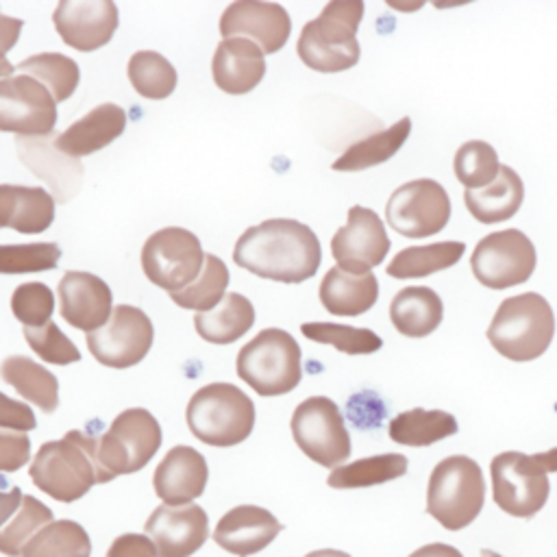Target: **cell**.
Wrapping results in <instances>:
<instances>
[{
    "label": "cell",
    "instance_id": "1",
    "mask_svg": "<svg viewBox=\"0 0 557 557\" xmlns=\"http://www.w3.org/2000/svg\"><path fill=\"white\" fill-rule=\"evenodd\" d=\"M235 265L270 281L302 283L322 261L318 235L302 222L272 218L246 228L233 248Z\"/></svg>",
    "mask_w": 557,
    "mask_h": 557
},
{
    "label": "cell",
    "instance_id": "2",
    "mask_svg": "<svg viewBox=\"0 0 557 557\" xmlns=\"http://www.w3.org/2000/svg\"><path fill=\"white\" fill-rule=\"evenodd\" d=\"M98 435L72 429L61 440L41 444L28 468L30 481L61 503H74L96 483L111 481L98 461Z\"/></svg>",
    "mask_w": 557,
    "mask_h": 557
},
{
    "label": "cell",
    "instance_id": "3",
    "mask_svg": "<svg viewBox=\"0 0 557 557\" xmlns=\"http://www.w3.org/2000/svg\"><path fill=\"white\" fill-rule=\"evenodd\" d=\"M361 0H331L320 15L300 30L296 52L315 72H344L357 65L361 48L357 28L363 17Z\"/></svg>",
    "mask_w": 557,
    "mask_h": 557
},
{
    "label": "cell",
    "instance_id": "4",
    "mask_svg": "<svg viewBox=\"0 0 557 557\" xmlns=\"http://www.w3.org/2000/svg\"><path fill=\"white\" fill-rule=\"evenodd\" d=\"M485 333L494 350L505 359L533 361L553 342L555 313L544 296L524 292L498 305Z\"/></svg>",
    "mask_w": 557,
    "mask_h": 557
},
{
    "label": "cell",
    "instance_id": "5",
    "mask_svg": "<svg viewBox=\"0 0 557 557\" xmlns=\"http://www.w3.org/2000/svg\"><path fill=\"white\" fill-rule=\"evenodd\" d=\"M485 503L481 466L466 455H450L435 463L426 485V513L444 529L459 531L474 522Z\"/></svg>",
    "mask_w": 557,
    "mask_h": 557
},
{
    "label": "cell",
    "instance_id": "6",
    "mask_svg": "<svg viewBox=\"0 0 557 557\" xmlns=\"http://www.w3.org/2000/svg\"><path fill=\"white\" fill-rule=\"evenodd\" d=\"M185 418L194 437L209 446L228 448L252 433L255 405L233 383H209L194 392Z\"/></svg>",
    "mask_w": 557,
    "mask_h": 557
},
{
    "label": "cell",
    "instance_id": "7",
    "mask_svg": "<svg viewBox=\"0 0 557 557\" xmlns=\"http://www.w3.org/2000/svg\"><path fill=\"white\" fill-rule=\"evenodd\" d=\"M237 376L259 396L292 392L300 379V346L283 329L259 331L237 355Z\"/></svg>",
    "mask_w": 557,
    "mask_h": 557
},
{
    "label": "cell",
    "instance_id": "8",
    "mask_svg": "<svg viewBox=\"0 0 557 557\" xmlns=\"http://www.w3.org/2000/svg\"><path fill=\"white\" fill-rule=\"evenodd\" d=\"M161 446L157 418L141 407L124 409L98 440V461L115 479L141 470Z\"/></svg>",
    "mask_w": 557,
    "mask_h": 557
},
{
    "label": "cell",
    "instance_id": "9",
    "mask_svg": "<svg viewBox=\"0 0 557 557\" xmlns=\"http://www.w3.org/2000/svg\"><path fill=\"white\" fill-rule=\"evenodd\" d=\"M205 255L200 239L191 231L165 226L146 239L141 248V268L150 283L174 294L200 276Z\"/></svg>",
    "mask_w": 557,
    "mask_h": 557
},
{
    "label": "cell",
    "instance_id": "10",
    "mask_svg": "<svg viewBox=\"0 0 557 557\" xmlns=\"http://www.w3.org/2000/svg\"><path fill=\"white\" fill-rule=\"evenodd\" d=\"M292 435L298 448L324 468L342 466L350 455V435L339 407L326 396L302 400L292 413Z\"/></svg>",
    "mask_w": 557,
    "mask_h": 557
},
{
    "label": "cell",
    "instance_id": "11",
    "mask_svg": "<svg viewBox=\"0 0 557 557\" xmlns=\"http://www.w3.org/2000/svg\"><path fill=\"white\" fill-rule=\"evenodd\" d=\"M494 503L513 518L535 516L548 500V472L533 455L518 450L500 453L490 463Z\"/></svg>",
    "mask_w": 557,
    "mask_h": 557
},
{
    "label": "cell",
    "instance_id": "12",
    "mask_svg": "<svg viewBox=\"0 0 557 557\" xmlns=\"http://www.w3.org/2000/svg\"><path fill=\"white\" fill-rule=\"evenodd\" d=\"M535 246L518 228H505L479 239L470 268L474 278L490 289H507L531 278L535 270Z\"/></svg>",
    "mask_w": 557,
    "mask_h": 557
},
{
    "label": "cell",
    "instance_id": "13",
    "mask_svg": "<svg viewBox=\"0 0 557 557\" xmlns=\"http://www.w3.org/2000/svg\"><path fill=\"white\" fill-rule=\"evenodd\" d=\"M387 224L411 239L440 233L450 220V198L433 178H416L396 187L385 207Z\"/></svg>",
    "mask_w": 557,
    "mask_h": 557
},
{
    "label": "cell",
    "instance_id": "14",
    "mask_svg": "<svg viewBox=\"0 0 557 557\" xmlns=\"http://www.w3.org/2000/svg\"><path fill=\"white\" fill-rule=\"evenodd\" d=\"M150 318L131 305H115L104 326L87 333V348L107 368L137 366L152 346Z\"/></svg>",
    "mask_w": 557,
    "mask_h": 557
},
{
    "label": "cell",
    "instance_id": "15",
    "mask_svg": "<svg viewBox=\"0 0 557 557\" xmlns=\"http://www.w3.org/2000/svg\"><path fill=\"white\" fill-rule=\"evenodd\" d=\"M57 122V102L33 76L0 78V131L26 137L50 135Z\"/></svg>",
    "mask_w": 557,
    "mask_h": 557
},
{
    "label": "cell",
    "instance_id": "16",
    "mask_svg": "<svg viewBox=\"0 0 557 557\" xmlns=\"http://www.w3.org/2000/svg\"><path fill=\"white\" fill-rule=\"evenodd\" d=\"M389 237L381 218L361 205L348 209L346 224L333 235L331 252L337 268L350 274H368L389 252Z\"/></svg>",
    "mask_w": 557,
    "mask_h": 557
},
{
    "label": "cell",
    "instance_id": "17",
    "mask_svg": "<svg viewBox=\"0 0 557 557\" xmlns=\"http://www.w3.org/2000/svg\"><path fill=\"white\" fill-rule=\"evenodd\" d=\"M59 37L78 52H94L111 41L120 17L111 0H61L52 13Z\"/></svg>",
    "mask_w": 557,
    "mask_h": 557
},
{
    "label": "cell",
    "instance_id": "18",
    "mask_svg": "<svg viewBox=\"0 0 557 557\" xmlns=\"http://www.w3.org/2000/svg\"><path fill=\"white\" fill-rule=\"evenodd\" d=\"M220 33L224 39L246 35L263 54L278 52L292 33L289 13L276 2L237 0L228 4L220 17Z\"/></svg>",
    "mask_w": 557,
    "mask_h": 557
},
{
    "label": "cell",
    "instance_id": "19",
    "mask_svg": "<svg viewBox=\"0 0 557 557\" xmlns=\"http://www.w3.org/2000/svg\"><path fill=\"white\" fill-rule=\"evenodd\" d=\"M159 557H191L209 537V518L200 505H161L144 522Z\"/></svg>",
    "mask_w": 557,
    "mask_h": 557
},
{
    "label": "cell",
    "instance_id": "20",
    "mask_svg": "<svg viewBox=\"0 0 557 557\" xmlns=\"http://www.w3.org/2000/svg\"><path fill=\"white\" fill-rule=\"evenodd\" d=\"M57 135H37V137H26L17 135L15 148L20 161L39 178L44 181L52 198L57 202H67L72 200L83 181V163L74 157H67L61 152L54 144Z\"/></svg>",
    "mask_w": 557,
    "mask_h": 557
},
{
    "label": "cell",
    "instance_id": "21",
    "mask_svg": "<svg viewBox=\"0 0 557 557\" xmlns=\"http://www.w3.org/2000/svg\"><path fill=\"white\" fill-rule=\"evenodd\" d=\"M61 318L78 331H96L104 326L113 311L111 287L91 272L67 270L59 281Z\"/></svg>",
    "mask_w": 557,
    "mask_h": 557
},
{
    "label": "cell",
    "instance_id": "22",
    "mask_svg": "<svg viewBox=\"0 0 557 557\" xmlns=\"http://www.w3.org/2000/svg\"><path fill=\"white\" fill-rule=\"evenodd\" d=\"M283 524L259 505H237L228 509L213 529V542L235 557H250L281 533Z\"/></svg>",
    "mask_w": 557,
    "mask_h": 557
},
{
    "label": "cell",
    "instance_id": "23",
    "mask_svg": "<svg viewBox=\"0 0 557 557\" xmlns=\"http://www.w3.org/2000/svg\"><path fill=\"white\" fill-rule=\"evenodd\" d=\"M207 479L209 468L205 457L194 446L178 444L159 461L152 485L163 505L176 507L189 505L194 498H198L207 487Z\"/></svg>",
    "mask_w": 557,
    "mask_h": 557
},
{
    "label": "cell",
    "instance_id": "24",
    "mask_svg": "<svg viewBox=\"0 0 557 557\" xmlns=\"http://www.w3.org/2000/svg\"><path fill=\"white\" fill-rule=\"evenodd\" d=\"M211 74L222 91L235 96L248 94L265 74L263 50L246 37L222 39L213 52Z\"/></svg>",
    "mask_w": 557,
    "mask_h": 557
},
{
    "label": "cell",
    "instance_id": "25",
    "mask_svg": "<svg viewBox=\"0 0 557 557\" xmlns=\"http://www.w3.org/2000/svg\"><path fill=\"white\" fill-rule=\"evenodd\" d=\"M126 128V111L120 104L102 102L54 137V144L67 157H85L117 139Z\"/></svg>",
    "mask_w": 557,
    "mask_h": 557
},
{
    "label": "cell",
    "instance_id": "26",
    "mask_svg": "<svg viewBox=\"0 0 557 557\" xmlns=\"http://www.w3.org/2000/svg\"><path fill=\"white\" fill-rule=\"evenodd\" d=\"M54 220V198L44 187L0 185V228L11 226L17 233L37 235L50 228Z\"/></svg>",
    "mask_w": 557,
    "mask_h": 557
},
{
    "label": "cell",
    "instance_id": "27",
    "mask_svg": "<svg viewBox=\"0 0 557 557\" xmlns=\"http://www.w3.org/2000/svg\"><path fill=\"white\" fill-rule=\"evenodd\" d=\"M320 302L333 315H361L370 311L379 298V281L372 272L350 274L331 268L320 283Z\"/></svg>",
    "mask_w": 557,
    "mask_h": 557
},
{
    "label": "cell",
    "instance_id": "28",
    "mask_svg": "<svg viewBox=\"0 0 557 557\" xmlns=\"http://www.w3.org/2000/svg\"><path fill=\"white\" fill-rule=\"evenodd\" d=\"M524 185L513 168L500 165L498 176L483 189H466L463 202L481 224H498L513 218L522 205Z\"/></svg>",
    "mask_w": 557,
    "mask_h": 557
},
{
    "label": "cell",
    "instance_id": "29",
    "mask_svg": "<svg viewBox=\"0 0 557 557\" xmlns=\"http://www.w3.org/2000/svg\"><path fill=\"white\" fill-rule=\"evenodd\" d=\"M444 318L442 298L435 289L424 285H413L400 289L389 305V320L400 335L426 337L431 335Z\"/></svg>",
    "mask_w": 557,
    "mask_h": 557
},
{
    "label": "cell",
    "instance_id": "30",
    "mask_svg": "<svg viewBox=\"0 0 557 557\" xmlns=\"http://www.w3.org/2000/svg\"><path fill=\"white\" fill-rule=\"evenodd\" d=\"M252 324L255 307L237 292L226 294L211 311L194 315L196 333L209 344H233L235 339L244 337Z\"/></svg>",
    "mask_w": 557,
    "mask_h": 557
},
{
    "label": "cell",
    "instance_id": "31",
    "mask_svg": "<svg viewBox=\"0 0 557 557\" xmlns=\"http://www.w3.org/2000/svg\"><path fill=\"white\" fill-rule=\"evenodd\" d=\"M0 376L24 400L37 405L41 411L52 413L59 407L57 376L24 355H11L0 363Z\"/></svg>",
    "mask_w": 557,
    "mask_h": 557
},
{
    "label": "cell",
    "instance_id": "32",
    "mask_svg": "<svg viewBox=\"0 0 557 557\" xmlns=\"http://www.w3.org/2000/svg\"><path fill=\"white\" fill-rule=\"evenodd\" d=\"M409 133H411V120L400 117L389 128H385L381 133H374V135H370L366 139H359L352 146H348L342 152V157H337L333 161V170H337V172H359V170L385 163L387 159H392L403 148Z\"/></svg>",
    "mask_w": 557,
    "mask_h": 557
},
{
    "label": "cell",
    "instance_id": "33",
    "mask_svg": "<svg viewBox=\"0 0 557 557\" xmlns=\"http://www.w3.org/2000/svg\"><path fill=\"white\" fill-rule=\"evenodd\" d=\"M457 420L442 409H409L392 418L389 437L403 446H431L457 433Z\"/></svg>",
    "mask_w": 557,
    "mask_h": 557
},
{
    "label": "cell",
    "instance_id": "34",
    "mask_svg": "<svg viewBox=\"0 0 557 557\" xmlns=\"http://www.w3.org/2000/svg\"><path fill=\"white\" fill-rule=\"evenodd\" d=\"M466 252L463 242H437L426 246H409L394 255L385 272L394 278H422L440 270L453 268Z\"/></svg>",
    "mask_w": 557,
    "mask_h": 557
},
{
    "label": "cell",
    "instance_id": "35",
    "mask_svg": "<svg viewBox=\"0 0 557 557\" xmlns=\"http://www.w3.org/2000/svg\"><path fill=\"white\" fill-rule=\"evenodd\" d=\"M407 457L400 453H383L357 459L346 466H337L331 470L326 483L335 490H352V487H370L379 483L394 481L407 472Z\"/></svg>",
    "mask_w": 557,
    "mask_h": 557
},
{
    "label": "cell",
    "instance_id": "36",
    "mask_svg": "<svg viewBox=\"0 0 557 557\" xmlns=\"http://www.w3.org/2000/svg\"><path fill=\"white\" fill-rule=\"evenodd\" d=\"M15 70L39 81L50 91L54 102L67 100L76 91L78 81H81V70H78L76 61L61 52L33 54V57L20 61L15 65Z\"/></svg>",
    "mask_w": 557,
    "mask_h": 557
},
{
    "label": "cell",
    "instance_id": "37",
    "mask_svg": "<svg viewBox=\"0 0 557 557\" xmlns=\"http://www.w3.org/2000/svg\"><path fill=\"white\" fill-rule=\"evenodd\" d=\"M22 557H91V540L74 520H52L22 550Z\"/></svg>",
    "mask_w": 557,
    "mask_h": 557
},
{
    "label": "cell",
    "instance_id": "38",
    "mask_svg": "<svg viewBox=\"0 0 557 557\" xmlns=\"http://www.w3.org/2000/svg\"><path fill=\"white\" fill-rule=\"evenodd\" d=\"M126 74L135 91L150 100H163L176 87L174 65L154 50H137L128 59Z\"/></svg>",
    "mask_w": 557,
    "mask_h": 557
},
{
    "label": "cell",
    "instance_id": "39",
    "mask_svg": "<svg viewBox=\"0 0 557 557\" xmlns=\"http://www.w3.org/2000/svg\"><path fill=\"white\" fill-rule=\"evenodd\" d=\"M228 281H231V276H228V268L224 265V261L220 257L207 252L205 268H202L200 276L185 289L170 294V298L183 309L205 313V311H211L213 307H218L220 300L226 296Z\"/></svg>",
    "mask_w": 557,
    "mask_h": 557
},
{
    "label": "cell",
    "instance_id": "40",
    "mask_svg": "<svg viewBox=\"0 0 557 557\" xmlns=\"http://www.w3.org/2000/svg\"><path fill=\"white\" fill-rule=\"evenodd\" d=\"M453 170L466 189H483L496 181L500 163L496 150L487 141L470 139L455 152Z\"/></svg>",
    "mask_w": 557,
    "mask_h": 557
},
{
    "label": "cell",
    "instance_id": "41",
    "mask_svg": "<svg viewBox=\"0 0 557 557\" xmlns=\"http://www.w3.org/2000/svg\"><path fill=\"white\" fill-rule=\"evenodd\" d=\"M300 333L318 344H331L346 355H370L383 346V339L370 329H357L335 322H305Z\"/></svg>",
    "mask_w": 557,
    "mask_h": 557
},
{
    "label": "cell",
    "instance_id": "42",
    "mask_svg": "<svg viewBox=\"0 0 557 557\" xmlns=\"http://www.w3.org/2000/svg\"><path fill=\"white\" fill-rule=\"evenodd\" d=\"M52 522V509L35 496H24L15 518L0 531V553L7 557H22L26 544Z\"/></svg>",
    "mask_w": 557,
    "mask_h": 557
},
{
    "label": "cell",
    "instance_id": "43",
    "mask_svg": "<svg viewBox=\"0 0 557 557\" xmlns=\"http://www.w3.org/2000/svg\"><path fill=\"white\" fill-rule=\"evenodd\" d=\"M61 248L54 242L0 244V274H26L57 268Z\"/></svg>",
    "mask_w": 557,
    "mask_h": 557
},
{
    "label": "cell",
    "instance_id": "44",
    "mask_svg": "<svg viewBox=\"0 0 557 557\" xmlns=\"http://www.w3.org/2000/svg\"><path fill=\"white\" fill-rule=\"evenodd\" d=\"M13 315L30 329H39L50 322L54 311L52 289L44 283H22L11 296Z\"/></svg>",
    "mask_w": 557,
    "mask_h": 557
},
{
    "label": "cell",
    "instance_id": "45",
    "mask_svg": "<svg viewBox=\"0 0 557 557\" xmlns=\"http://www.w3.org/2000/svg\"><path fill=\"white\" fill-rule=\"evenodd\" d=\"M24 339L28 342L33 352L48 363L67 366L81 359V352L74 346V342L63 331H59V326L52 320L39 329L24 326Z\"/></svg>",
    "mask_w": 557,
    "mask_h": 557
},
{
    "label": "cell",
    "instance_id": "46",
    "mask_svg": "<svg viewBox=\"0 0 557 557\" xmlns=\"http://www.w3.org/2000/svg\"><path fill=\"white\" fill-rule=\"evenodd\" d=\"M30 459V440L24 433L0 429V472H17Z\"/></svg>",
    "mask_w": 557,
    "mask_h": 557
},
{
    "label": "cell",
    "instance_id": "47",
    "mask_svg": "<svg viewBox=\"0 0 557 557\" xmlns=\"http://www.w3.org/2000/svg\"><path fill=\"white\" fill-rule=\"evenodd\" d=\"M0 426L13 431H33L37 426V420L26 403L13 400L0 392Z\"/></svg>",
    "mask_w": 557,
    "mask_h": 557
},
{
    "label": "cell",
    "instance_id": "48",
    "mask_svg": "<svg viewBox=\"0 0 557 557\" xmlns=\"http://www.w3.org/2000/svg\"><path fill=\"white\" fill-rule=\"evenodd\" d=\"M107 557H159L152 540L141 533H124L113 540Z\"/></svg>",
    "mask_w": 557,
    "mask_h": 557
},
{
    "label": "cell",
    "instance_id": "49",
    "mask_svg": "<svg viewBox=\"0 0 557 557\" xmlns=\"http://www.w3.org/2000/svg\"><path fill=\"white\" fill-rule=\"evenodd\" d=\"M24 22L20 17H11L0 13V78H9L15 72V65L9 63L7 52L17 44Z\"/></svg>",
    "mask_w": 557,
    "mask_h": 557
},
{
    "label": "cell",
    "instance_id": "50",
    "mask_svg": "<svg viewBox=\"0 0 557 557\" xmlns=\"http://www.w3.org/2000/svg\"><path fill=\"white\" fill-rule=\"evenodd\" d=\"M22 490L20 487H11V490H0V527L13 516L17 513L20 505H22Z\"/></svg>",
    "mask_w": 557,
    "mask_h": 557
},
{
    "label": "cell",
    "instance_id": "51",
    "mask_svg": "<svg viewBox=\"0 0 557 557\" xmlns=\"http://www.w3.org/2000/svg\"><path fill=\"white\" fill-rule=\"evenodd\" d=\"M409 557H463L461 550H457L450 544L444 542H433V544H424L418 550H413Z\"/></svg>",
    "mask_w": 557,
    "mask_h": 557
},
{
    "label": "cell",
    "instance_id": "52",
    "mask_svg": "<svg viewBox=\"0 0 557 557\" xmlns=\"http://www.w3.org/2000/svg\"><path fill=\"white\" fill-rule=\"evenodd\" d=\"M535 461L546 470V472H557V448H550L546 453L533 455Z\"/></svg>",
    "mask_w": 557,
    "mask_h": 557
},
{
    "label": "cell",
    "instance_id": "53",
    "mask_svg": "<svg viewBox=\"0 0 557 557\" xmlns=\"http://www.w3.org/2000/svg\"><path fill=\"white\" fill-rule=\"evenodd\" d=\"M305 557H350L344 550H335V548H320V550H311Z\"/></svg>",
    "mask_w": 557,
    "mask_h": 557
},
{
    "label": "cell",
    "instance_id": "54",
    "mask_svg": "<svg viewBox=\"0 0 557 557\" xmlns=\"http://www.w3.org/2000/svg\"><path fill=\"white\" fill-rule=\"evenodd\" d=\"M481 557H503V555H498V553H494L490 548H481Z\"/></svg>",
    "mask_w": 557,
    "mask_h": 557
}]
</instances>
